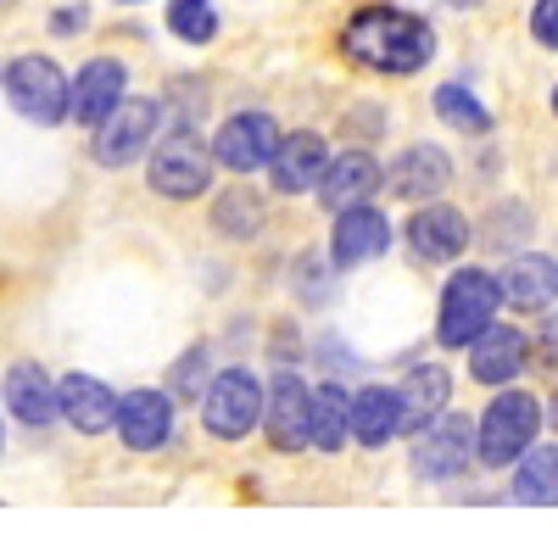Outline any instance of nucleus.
Segmentation results:
<instances>
[{
	"label": "nucleus",
	"mask_w": 558,
	"mask_h": 541,
	"mask_svg": "<svg viewBox=\"0 0 558 541\" xmlns=\"http://www.w3.org/2000/svg\"><path fill=\"white\" fill-rule=\"evenodd\" d=\"M341 51L368 67V73H418L436 57V34L425 17L397 12V7H368L347 23L341 34Z\"/></svg>",
	"instance_id": "nucleus-1"
},
{
	"label": "nucleus",
	"mask_w": 558,
	"mask_h": 541,
	"mask_svg": "<svg viewBox=\"0 0 558 541\" xmlns=\"http://www.w3.org/2000/svg\"><path fill=\"white\" fill-rule=\"evenodd\" d=\"M497 302H502V285L481 268H458L441 291V319H436V335L441 346H475L492 324H497Z\"/></svg>",
	"instance_id": "nucleus-2"
},
{
	"label": "nucleus",
	"mask_w": 558,
	"mask_h": 541,
	"mask_svg": "<svg viewBox=\"0 0 558 541\" xmlns=\"http://www.w3.org/2000/svg\"><path fill=\"white\" fill-rule=\"evenodd\" d=\"M536 430H542V402L525 396V391H502L492 396V408L481 414V464L502 469L525 458L536 446Z\"/></svg>",
	"instance_id": "nucleus-3"
},
{
	"label": "nucleus",
	"mask_w": 558,
	"mask_h": 541,
	"mask_svg": "<svg viewBox=\"0 0 558 541\" xmlns=\"http://www.w3.org/2000/svg\"><path fill=\"white\" fill-rule=\"evenodd\" d=\"M7 101L28 123H62L73 112V89L51 57H17L7 62Z\"/></svg>",
	"instance_id": "nucleus-4"
},
{
	"label": "nucleus",
	"mask_w": 558,
	"mask_h": 541,
	"mask_svg": "<svg viewBox=\"0 0 558 541\" xmlns=\"http://www.w3.org/2000/svg\"><path fill=\"white\" fill-rule=\"evenodd\" d=\"M475 453H481V425H470L463 414H441L430 430L413 435V475L418 480H452L470 469Z\"/></svg>",
	"instance_id": "nucleus-5"
},
{
	"label": "nucleus",
	"mask_w": 558,
	"mask_h": 541,
	"mask_svg": "<svg viewBox=\"0 0 558 541\" xmlns=\"http://www.w3.org/2000/svg\"><path fill=\"white\" fill-rule=\"evenodd\" d=\"M268 414V396L263 385L246 374V369H223L213 385H207V402H202V419L218 441H241L257 430V419Z\"/></svg>",
	"instance_id": "nucleus-6"
},
{
	"label": "nucleus",
	"mask_w": 558,
	"mask_h": 541,
	"mask_svg": "<svg viewBox=\"0 0 558 541\" xmlns=\"http://www.w3.org/2000/svg\"><path fill=\"white\" fill-rule=\"evenodd\" d=\"M207 179H213V151L196 140L191 128H179L168 134V140L151 151V190L168 196V201H191L207 190Z\"/></svg>",
	"instance_id": "nucleus-7"
},
{
	"label": "nucleus",
	"mask_w": 558,
	"mask_h": 541,
	"mask_svg": "<svg viewBox=\"0 0 558 541\" xmlns=\"http://www.w3.org/2000/svg\"><path fill=\"white\" fill-rule=\"evenodd\" d=\"M213 157H218V168H229V173L274 168V157H279V128H274V118H268V112H235V118L218 128Z\"/></svg>",
	"instance_id": "nucleus-8"
},
{
	"label": "nucleus",
	"mask_w": 558,
	"mask_h": 541,
	"mask_svg": "<svg viewBox=\"0 0 558 541\" xmlns=\"http://www.w3.org/2000/svg\"><path fill=\"white\" fill-rule=\"evenodd\" d=\"M157 123H162V107H157V101H123V107L96 128V146H89V151H96L101 168H129L134 157H146Z\"/></svg>",
	"instance_id": "nucleus-9"
},
{
	"label": "nucleus",
	"mask_w": 558,
	"mask_h": 541,
	"mask_svg": "<svg viewBox=\"0 0 558 541\" xmlns=\"http://www.w3.org/2000/svg\"><path fill=\"white\" fill-rule=\"evenodd\" d=\"M263 430H268V441L279 446V453H302V446H313V391L302 385V374H274Z\"/></svg>",
	"instance_id": "nucleus-10"
},
{
	"label": "nucleus",
	"mask_w": 558,
	"mask_h": 541,
	"mask_svg": "<svg viewBox=\"0 0 558 541\" xmlns=\"http://www.w3.org/2000/svg\"><path fill=\"white\" fill-rule=\"evenodd\" d=\"M463 246H470V218L458 207H418L408 218V251L425 257V262H452Z\"/></svg>",
	"instance_id": "nucleus-11"
},
{
	"label": "nucleus",
	"mask_w": 558,
	"mask_h": 541,
	"mask_svg": "<svg viewBox=\"0 0 558 541\" xmlns=\"http://www.w3.org/2000/svg\"><path fill=\"white\" fill-rule=\"evenodd\" d=\"M330 151H324L318 134H286L279 140V157H274V190L279 196H302V190H318L324 185V173H330Z\"/></svg>",
	"instance_id": "nucleus-12"
},
{
	"label": "nucleus",
	"mask_w": 558,
	"mask_h": 541,
	"mask_svg": "<svg viewBox=\"0 0 558 541\" xmlns=\"http://www.w3.org/2000/svg\"><path fill=\"white\" fill-rule=\"evenodd\" d=\"M62 419L84 435H101V430H118V408L123 396H112V385H101L96 374H62Z\"/></svg>",
	"instance_id": "nucleus-13"
},
{
	"label": "nucleus",
	"mask_w": 558,
	"mask_h": 541,
	"mask_svg": "<svg viewBox=\"0 0 558 541\" xmlns=\"http://www.w3.org/2000/svg\"><path fill=\"white\" fill-rule=\"evenodd\" d=\"M123 62L118 57H96V62H84V73L73 78V118L89 123V128H101L118 107H123Z\"/></svg>",
	"instance_id": "nucleus-14"
},
{
	"label": "nucleus",
	"mask_w": 558,
	"mask_h": 541,
	"mask_svg": "<svg viewBox=\"0 0 558 541\" xmlns=\"http://www.w3.org/2000/svg\"><path fill=\"white\" fill-rule=\"evenodd\" d=\"M502 302L520 307V312H547L558 302V262L542 251H520L514 262L502 268Z\"/></svg>",
	"instance_id": "nucleus-15"
},
{
	"label": "nucleus",
	"mask_w": 558,
	"mask_h": 541,
	"mask_svg": "<svg viewBox=\"0 0 558 541\" xmlns=\"http://www.w3.org/2000/svg\"><path fill=\"white\" fill-rule=\"evenodd\" d=\"M173 430V402L162 391H129L118 408V435L129 453H157Z\"/></svg>",
	"instance_id": "nucleus-16"
},
{
	"label": "nucleus",
	"mask_w": 558,
	"mask_h": 541,
	"mask_svg": "<svg viewBox=\"0 0 558 541\" xmlns=\"http://www.w3.org/2000/svg\"><path fill=\"white\" fill-rule=\"evenodd\" d=\"M380 190V162L368 151H341L330 162V173H324L318 185V201L336 207V212H352V207H368V196Z\"/></svg>",
	"instance_id": "nucleus-17"
},
{
	"label": "nucleus",
	"mask_w": 558,
	"mask_h": 541,
	"mask_svg": "<svg viewBox=\"0 0 558 541\" xmlns=\"http://www.w3.org/2000/svg\"><path fill=\"white\" fill-rule=\"evenodd\" d=\"M397 396H402V435H418V430H430V425L447 414L452 380H447L441 364H418V369L397 385Z\"/></svg>",
	"instance_id": "nucleus-18"
},
{
	"label": "nucleus",
	"mask_w": 558,
	"mask_h": 541,
	"mask_svg": "<svg viewBox=\"0 0 558 541\" xmlns=\"http://www.w3.org/2000/svg\"><path fill=\"white\" fill-rule=\"evenodd\" d=\"M447 179H452V162L441 146H408L391 173H386V185L402 196V201H425V196H441L447 190Z\"/></svg>",
	"instance_id": "nucleus-19"
},
{
	"label": "nucleus",
	"mask_w": 558,
	"mask_h": 541,
	"mask_svg": "<svg viewBox=\"0 0 558 541\" xmlns=\"http://www.w3.org/2000/svg\"><path fill=\"white\" fill-rule=\"evenodd\" d=\"M386 241H391L386 212H375V207H352V212H341V218H336L330 257H336L341 268H357V262H368V257H380V251H386Z\"/></svg>",
	"instance_id": "nucleus-20"
},
{
	"label": "nucleus",
	"mask_w": 558,
	"mask_h": 541,
	"mask_svg": "<svg viewBox=\"0 0 558 541\" xmlns=\"http://www.w3.org/2000/svg\"><path fill=\"white\" fill-rule=\"evenodd\" d=\"M7 414L23 425H51L62 414V385H51V374L34 364H12L7 369Z\"/></svg>",
	"instance_id": "nucleus-21"
},
{
	"label": "nucleus",
	"mask_w": 558,
	"mask_h": 541,
	"mask_svg": "<svg viewBox=\"0 0 558 541\" xmlns=\"http://www.w3.org/2000/svg\"><path fill=\"white\" fill-rule=\"evenodd\" d=\"M525 369V335L520 330H486L475 346H470V374L481 380V385H508V380H514Z\"/></svg>",
	"instance_id": "nucleus-22"
},
{
	"label": "nucleus",
	"mask_w": 558,
	"mask_h": 541,
	"mask_svg": "<svg viewBox=\"0 0 558 541\" xmlns=\"http://www.w3.org/2000/svg\"><path fill=\"white\" fill-rule=\"evenodd\" d=\"M391 435H402V396L386 385H368L352 396V441L363 446H386Z\"/></svg>",
	"instance_id": "nucleus-23"
},
{
	"label": "nucleus",
	"mask_w": 558,
	"mask_h": 541,
	"mask_svg": "<svg viewBox=\"0 0 558 541\" xmlns=\"http://www.w3.org/2000/svg\"><path fill=\"white\" fill-rule=\"evenodd\" d=\"M514 497L531 508H558V446H531L514 469Z\"/></svg>",
	"instance_id": "nucleus-24"
},
{
	"label": "nucleus",
	"mask_w": 558,
	"mask_h": 541,
	"mask_svg": "<svg viewBox=\"0 0 558 541\" xmlns=\"http://www.w3.org/2000/svg\"><path fill=\"white\" fill-rule=\"evenodd\" d=\"M347 435H352V396L341 385H318L313 391V446L336 453Z\"/></svg>",
	"instance_id": "nucleus-25"
},
{
	"label": "nucleus",
	"mask_w": 558,
	"mask_h": 541,
	"mask_svg": "<svg viewBox=\"0 0 558 541\" xmlns=\"http://www.w3.org/2000/svg\"><path fill=\"white\" fill-rule=\"evenodd\" d=\"M436 112H441V123H452L463 134H486L492 128V112L470 96V89H458V84H441L436 89Z\"/></svg>",
	"instance_id": "nucleus-26"
},
{
	"label": "nucleus",
	"mask_w": 558,
	"mask_h": 541,
	"mask_svg": "<svg viewBox=\"0 0 558 541\" xmlns=\"http://www.w3.org/2000/svg\"><path fill=\"white\" fill-rule=\"evenodd\" d=\"M213 223H218L223 235L246 241V235H257V230H263V207H257V196H246V190H229V196L213 207Z\"/></svg>",
	"instance_id": "nucleus-27"
},
{
	"label": "nucleus",
	"mask_w": 558,
	"mask_h": 541,
	"mask_svg": "<svg viewBox=\"0 0 558 541\" xmlns=\"http://www.w3.org/2000/svg\"><path fill=\"white\" fill-rule=\"evenodd\" d=\"M168 28L179 39H191V45H207L218 34V12L207 7V0H173V7H168Z\"/></svg>",
	"instance_id": "nucleus-28"
},
{
	"label": "nucleus",
	"mask_w": 558,
	"mask_h": 541,
	"mask_svg": "<svg viewBox=\"0 0 558 541\" xmlns=\"http://www.w3.org/2000/svg\"><path fill=\"white\" fill-rule=\"evenodd\" d=\"M531 34L547 45V51H558V0H536V12H531Z\"/></svg>",
	"instance_id": "nucleus-29"
},
{
	"label": "nucleus",
	"mask_w": 558,
	"mask_h": 541,
	"mask_svg": "<svg viewBox=\"0 0 558 541\" xmlns=\"http://www.w3.org/2000/svg\"><path fill=\"white\" fill-rule=\"evenodd\" d=\"M173 391H179V396H196V391H202V352L179 357V369H173Z\"/></svg>",
	"instance_id": "nucleus-30"
},
{
	"label": "nucleus",
	"mask_w": 558,
	"mask_h": 541,
	"mask_svg": "<svg viewBox=\"0 0 558 541\" xmlns=\"http://www.w3.org/2000/svg\"><path fill=\"white\" fill-rule=\"evenodd\" d=\"M542 364H558V312H553L547 330H542Z\"/></svg>",
	"instance_id": "nucleus-31"
},
{
	"label": "nucleus",
	"mask_w": 558,
	"mask_h": 541,
	"mask_svg": "<svg viewBox=\"0 0 558 541\" xmlns=\"http://www.w3.org/2000/svg\"><path fill=\"white\" fill-rule=\"evenodd\" d=\"M553 112H558V84H553Z\"/></svg>",
	"instance_id": "nucleus-32"
},
{
	"label": "nucleus",
	"mask_w": 558,
	"mask_h": 541,
	"mask_svg": "<svg viewBox=\"0 0 558 541\" xmlns=\"http://www.w3.org/2000/svg\"><path fill=\"white\" fill-rule=\"evenodd\" d=\"M452 7H475V0H452Z\"/></svg>",
	"instance_id": "nucleus-33"
},
{
	"label": "nucleus",
	"mask_w": 558,
	"mask_h": 541,
	"mask_svg": "<svg viewBox=\"0 0 558 541\" xmlns=\"http://www.w3.org/2000/svg\"><path fill=\"white\" fill-rule=\"evenodd\" d=\"M553 425H558V402H553Z\"/></svg>",
	"instance_id": "nucleus-34"
}]
</instances>
